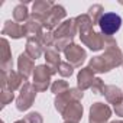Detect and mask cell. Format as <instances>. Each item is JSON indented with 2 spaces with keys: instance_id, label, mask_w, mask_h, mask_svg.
Segmentation results:
<instances>
[{
  "instance_id": "1",
  "label": "cell",
  "mask_w": 123,
  "mask_h": 123,
  "mask_svg": "<svg viewBox=\"0 0 123 123\" xmlns=\"http://www.w3.org/2000/svg\"><path fill=\"white\" fill-rule=\"evenodd\" d=\"M122 26V18L114 12H107L101 16L98 22L100 32L104 36H113Z\"/></svg>"
},
{
  "instance_id": "2",
  "label": "cell",
  "mask_w": 123,
  "mask_h": 123,
  "mask_svg": "<svg viewBox=\"0 0 123 123\" xmlns=\"http://www.w3.org/2000/svg\"><path fill=\"white\" fill-rule=\"evenodd\" d=\"M54 75L52 70L46 65V64H42V65H36L35 71H33V87L36 88L38 93H42V91H46L49 88V84H51V77Z\"/></svg>"
},
{
  "instance_id": "3",
  "label": "cell",
  "mask_w": 123,
  "mask_h": 123,
  "mask_svg": "<svg viewBox=\"0 0 123 123\" xmlns=\"http://www.w3.org/2000/svg\"><path fill=\"white\" fill-rule=\"evenodd\" d=\"M84 96V91L80 90L78 87L75 88H70L68 91L62 93V94H59V96H55V101H54V106H55V110L58 113L62 114V111L65 110V107L74 101H81Z\"/></svg>"
},
{
  "instance_id": "4",
  "label": "cell",
  "mask_w": 123,
  "mask_h": 123,
  "mask_svg": "<svg viewBox=\"0 0 123 123\" xmlns=\"http://www.w3.org/2000/svg\"><path fill=\"white\" fill-rule=\"evenodd\" d=\"M36 88L31 83H25L23 87L20 88V93L16 98V109L19 111H26L32 107L35 98H36Z\"/></svg>"
},
{
  "instance_id": "5",
  "label": "cell",
  "mask_w": 123,
  "mask_h": 123,
  "mask_svg": "<svg viewBox=\"0 0 123 123\" xmlns=\"http://www.w3.org/2000/svg\"><path fill=\"white\" fill-rule=\"evenodd\" d=\"M65 16H67L65 7L61 6V5H55L49 10V13L43 18V29L45 31H51V32H52V29L55 31L61 23H62Z\"/></svg>"
},
{
  "instance_id": "6",
  "label": "cell",
  "mask_w": 123,
  "mask_h": 123,
  "mask_svg": "<svg viewBox=\"0 0 123 123\" xmlns=\"http://www.w3.org/2000/svg\"><path fill=\"white\" fill-rule=\"evenodd\" d=\"M111 117V109L104 103H93L90 107L88 123H107Z\"/></svg>"
},
{
  "instance_id": "7",
  "label": "cell",
  "mask_w": 123,
  "mask_h": 123,
  "mask_svg": "<svg viewBox=\"0 0 123 123\" xmlns=\"http://www.w3.org/2000/svg\"><path fill=\"white\" fill-rule=\"evenodd\" d=\"M80 39H81L83 45H86L88 49H91L94 52L104 49V35L101 32H96L93 29V31H88L86 33H81Z\"/></svg>"
},
{
  "instance_id": "8",
  "label": "cell",
  "mask_w": 123,
  "mask_h": 123,
  "mask_svg": "<svg viewBox=\"0 0 123 123\" xmlns=\"http://www.w3.org/2000/svg\"><path fill=\"white\" fill-rule=\"evenodd\" d=\"M64 54H65V58H67V62L71 64L74 68H80L84 64L86 58H87L86 49L83 46L77 45V43H73Z\"/></svg>"
},
{
  "instance_id": "9",
  "label": "cell",
  "mask_w": 123,
  "mask_h": 123,
  "mask_svg": "<svg viewBox=\"0 0 123 123\" xmlns=\"http://www.w3.org/2000/svg\"><path fill=\"white\" fill-rule=\"evenodd\" d=\"M25 31H26V38H39L43 33V18L31 15L29 19L25 22Z\"/></svg>"
},
{
  "instance_id": "10",
  "label": "cell",
  "mask_w": 123,
  "mask_h": 123,
  "mask_svg": "<svg viewBox=\"0 0 123 123\" xmlns=\"http://www.w3.org/2000/svg\"><path fill=\"white\" fill-rule=\"evenodd\" d=\"M78 33L77 31V25H75V18L74 19H67L61 23L55 31H54V38L55 39H74V36Z\"/></svg>"
},
{
  "instance_id": "11",
  "label": "cell",
  "mask_w": 123,
  "mask_h": 123,
  "mask_svg": "<svg viewBox=\"0 0 123 123\" xmlns=\"http://www.w3.org/2000/svg\"><path fill=\"white\" fill-rule=\"evenodd\" d=\"M104 62L109 68V71H111L113 68L123 65V52L119 46H113V48H107L104 49V54L101 55Z\"/></svg>"
},
{
  "instance_id": "12",
  "label": "cell",
  "mask_w": 123,
  "mask_h": 123,
  "mask_svg": "<svg viewBox=\"0 0 123 123\" xmlns=\"http://www.w3.org/2000/svg\"><path fill=\"white\" fill-rule=\"evenodd\" d=\"M28 80L20 75L19 73L16 71H9V73H2V84L6 86L10 91H16V90H20L23 87V84L26 83Z\"/></svg>"
},
{
  "instance_id": "13",
  "label": "cell",
  "mask_w": 123,
  "mask_h": 123,
  "mask_svg": "<svg viewBox=\"0 0 123 123\" xmlns=\"http://www.w3.org/2000/svg\"><path fill=\"white\" fill-rule=\"evenodd\" d=\"M84 113V107L81 104V101H74L71 104H68L65 107V110L62 111V119L68 123H80L81 117Z\"/></svg>"
},
{
  "instance_id": "14",
  "label": "cell",
  "mask_w": 123,
  "mask_h": 123,
  "mask_svg": "<svg viewBox=\"0 0 123 123\" xmlns=\"http://www.w3.org/2000/svg\"><path fill=\"white\" fill-rule=\"evenodd\" d=\"M35 68H36L35 67V59H32L26 52H22L18 58V70H19L18 73L28 80L31 75H33Z\"/></svg>"
},
{
  "instance_id": "15",
  "label": "cell",
  "mask_w": 123,
  "mask_h": 123,
  "mask_svg": "<svg viewBox=\"0 0 123 123\" xmlns=\"http://www.w3.org/2000/svg\"><path fill=\"white\" fill-rule=\"evenodd\" d=\"M2 35H7L12 39H20V38H26V31L25 26L15 22V20H6L5 26L2 29Z\"/></svg>"
},
{
  "instance_id": "16",
  "label": "cell",
  "mask_w": 123,
  "mask_h": 123,
  "mask_svg": "<svg viewBox=\"0 0 123 123\" xmlns=\"http://www.w3.org/2000/svg\"><path fill=\"white\" fill-rule=\"evenodd\" d=\"M0 45H2V59H0V68H2V73H9L13 68V61H12V51L9 46V41L2 38L0 41Z\"/></svg>"
},
{
  "instance_id": "17",
  "label": "cell",
  "mask_w": 123,
  "mask_h": 123,
  "mask_svg": "<svg viewBox=\"0 0 123 123\" xmlns=\"http://www.w3.org/2000/svg\"><path fill=\"white\" fill-rule=\"evenodd\" d=\"M94 80H96V77H94L93 70H90L88 67H84V68L80 70V73L77 75V86H78L80 90L86 91V90L91 88Z\"/></svg>"
},
{
  "instance_id": "18",
  "label": "cell",
  "mask_w": 123,
  "mask_h": 123,
  "mask_svg": "<svg viewBox=\"0 0 123 123\" xmlns=\"http://www.w3.org/2000/svg\"><path fill=\"white\" fill-rule=\"evenodd\" d=\"M25 52L32 59H38V58H41L42 54H45V48L42 46V43L39 42L38 38H28L26 45H25Z\"/></svg>"
},
{
  "instance_id": "19",
  "label": "cell",
  "mask_w": 123,
  "mask_h": 123,
  "mask_svg": "<svg viewBox=\"0 0 123 123\" xmlns=\"http://www.w3.org/2000/svg\"><path fill=\"white\" fill-rule=\"evenodd\" d=\"M103 96H104L106 100H107L110 104H113V106H114L116 103H119V101L123 100V93H122V90H120L117 86H113V84H109V86L104 87Z\"/></svg>"
},
{
  "instance_id": "20",
  "label": "cell",
  "mask_w": 123,
  "mask_h": 123,
  "mask_svg": "<svg viewBox=\"0 0 123 123\" xmlns=\"http://www.w3.org/2000/svg\"><path fill=\"white\" fill-rule=\"evenodd\" d=\"M54 6H55V3L51 2V0H36L32 5V15L45 18Z\"/></svg>"
},
{
  "instance_id": "21",
  "label": "cell",
  "mask_w": 123,
  "mask_h": 123,
  "mask_svg": "<svg viewBox=\"0 0 123 123\" xmlns=\"http://www.w3.org/2000/svg\"><path fill=\"white\" fill-rule=\"evenodd\" d=\"M43 55H45V62H46V65L52 70L54 74H56L61 62H62V61H61V56H59V52H56L55 49H46Z\"/></svg>"
},
{
  "instance_id": "22",
  "label": "cell",
  "mask_w": 123,
  "mask_h": 123,
  "mask_svg": "<svg viewBox=\"0 0 123 123\" xmlns=\"http://www.w3.org/2000/svg\"><path fill=\"white\" fill-rule=\"evenodd\" d=\"M75 25H77V31H78L80 35L81 33H86L88 31H93V26H94L93 22H91V19H90V16L87 13L77 16L75 18Z\"/></svg>"
},
{
  "instance_id": "23",
  "label": "cell",
  "mask_w": 123,
  "mask_h": 123,
  "mask_svg": "<svg viewBox=\"0 0 123 123\" xmlns=\"http://www.w3.org/2000/svg\"><path fill=\"white\" fill-rule=\"evenodd\" d=\"M26 3L28 2H25V3H19L18 6H15V9H13V19H15V22H18V23H23V22H26L28 19H29V10H28V7H26Z\"/></svg>"
},
{
  "instance_id": "24",
  "label": "cell",
  "mask_w": 123,
  "mask_h": 123,
  "mask_svg": "<svg viewBox=\"0 0 123 123\" xmlns=\"http://www.w3.org/2000/svg\"><path fill=\"white\" fill-rule=\"evenodd\" d=\"M87 15L90 16V19H91L93 25H98V22H100L101 16L104 15V7H103L101 5H93V6H90V9H88V13H87Z\"/></svg>"
},
{
  "instance_id": "25",
  "label": "cell",
  "mask_w": 123,
  "mask_h": 123,
  "mask_svg": "<svg viewBox=\"0 0 123 123\" xmlns=\"http://www.w3.org/2000/svg\"><path fill=\"white\" fill-rule=\"evenodd\" d=\"M68 90H70V86H68V83L65 80H56L51 86V91L55 96H59V94H62V93H65Z\"/></svg>"
},
{
  "instance_id": "26",
  "label": "cell",
  "mask_w": 123,
  "mask_h": 123,
  "mask_svg": "<svg viewBox=\"0 0 123 123\" xmlns=\"http://www.w3.org/2000/svg\"><path fill=\"white\" fill-rule=\"evenodd\" d=\"M38 39H39V42L42 43V46L45 48V51H46V49H51L49 46H54L55 38H54V32H51V31H43V33H42Z\"/></svg>"
},
{
  "instance_id": "27",
  "label": "cell",
  "mask_w": 123,
  "mask_h": 123,
  "mask_svg": "<svg viewBox=\"0 0 123 123\" xmlns=\"http://www.w3.org/2000/svg\"><path fill=\"white\" fill-rule=\"evenodd\" d=\"M73 39H67V38H62V39H55L54 41V49L56 52H65L71 45H73Z\"/></svg>"
},
{
  "instance_id": "28",
  "label": "cell",
  "mask_w": 123,
  "mask_h": 123,
  "mask_svg": "<svg viewBox=\"0 0 123 123\" xmlns=\"http://www.w3.org/2000/svg\"><path fill=\"white\" fill-rule=\"evenodd\" d=\"M15 100V94L13 91H10L6 86L2 84V107H6L7 104H10Z\"/></svg>"
},
{
  "instance_id": "29",
  "label": "cell",
  "mask_w": 123,
  "mask_h": 123,
  "mask_svg": "<svg viewBox=\"0 0 123 123\" xmlns=\"http://www.w3.org/2000/svg\"><path fill=\"white\" fill-rule=\"evenodd\" d=\"M73 73H74V67H73L71 64H68V62H61V65H59V68H58V74H59L61 77H64V78L71 77Z\"/></svg>"
},
{
  "instance_id": "30",
  "label": "cell",
  "mask_w": 123,
  "mask_h": 123,
  "mask_svg": "<svg viewBox=\"0 0 123 123\" xmlns=\"http://www.w3.org/2000/svg\"><path fill=\"white\" fill-rule=\"evenodd\" d=\"M23 120H25L26 123H43V119H42L41 113H38V111H31V113H28Z\"/></svg>"
},
{
  "instance_id": "31",
  "label": "cell",
  "mask_w": 123,
  "mask_h": 123,
  "mask_svg": "<svg viewBox=\"0 0 123 123\" xmlns=\"http://www.w3.org/2000/svg\"><path fill=\"white\" fill-rule=\"evenodd\" d=\"M104 87H106L104 81L101 78H96L94 83H93V86H91V91H93V94H103Z\"/></svg>"
},
{
  "instance_id": "32",
  "label": "cell",
  "mask_w": 123,
  "mask_h": 123,
  "mask_svg": "<svg viewBox=\"0 0 123 123\" xmlns=\"http://www.w3.org/2000/svg\"><path fill=\"white\" fill-rule=\"evenodd\" d=\"M113 110H114L116 116L123 117V100H122V101H119V103H116V104L113 106Z\"/></svg>"
},
{
  "instance_id": "33",
  "label": "cell",
  "mask_w": 123,
  "mask_h": 123,
  "mask_svg": "<svg viewBox=\"0 0 123 123\" xmlns=\"http://www.w3.org/2000/svg\"><path fill=\"white\" fill-rule=\"evenodd\" d=\"M110 123H123V120H113V122H110Z\"/></svg>"
},
{
  "instance_id": "34",
  "label": "cell",
  "mask_w": 123,
  "mask_h": 123,
  "mask_svg": "<svg viewBox=\"0 0 123 123\" xmlns=\"http://www.w3.org/2000/svg\"><path fill=\"white\" fill-rule=\"evenodd\" d=\"M15 123H26V122H25V120H23V119H22V120H16V122H15Z\"/></svg>"
},
{
  "instance_id": "35",
  "label": "cell",
  "mask_w": 123,
  "mask_h": 123,
  "mask_svg": "<svg viewBox=\"0 0 123 123\" xmlns=\"http://www.w3.org/2000/svg\"><path fill=\"white\" fill-rule=\"evenodd\" d=\"M64 123H68V122H64Z\"/></svg>"
},
{
  "instance_id": "36",
  "label": "cell",
  "mask_w": 123,
  "mask_h": 123,
  "mask_svg": "<svg viewBox=\"0 0 123 123\" xmlns=\"http://www.w3.org/2000/svg\"><path fill=\"white\" fill-rule=\"evenodd\" d=\"M122 67H123V65H122Z\"/></svg>"
}]
</instances>
